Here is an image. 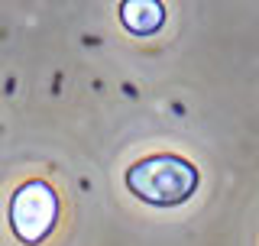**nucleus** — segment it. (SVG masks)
Instances as JSON below:
<instances>
[{
  "mask_svg": "<svg viewBox=\"0 0 259 246\" xmlns=\"http://www.w3.org/2000/svg\"><path fill=\"white\" fill-rule=\"evenodd\" d=\"M126 185L136 198L156 208H175L198 188V169L178 155H152L126 172Z\"/></svg>",
  "mask_w": 259,
  "mask_h": 246,
  "instance_id": "obj_1",
  "label": "nucleus"
},
{
  "mask_svg": "<svg viewBox=\"0 0 259 246\" xmlns=\"http://www.w3.org/2000/svg\"><path fill=\"white\" fill-rule=\"evenodd\" d=\"M59 198L46 182H29L10 201V227L23 243H39L55 227Z\"/></svg>",
  "mask_w": 259,
  "mask_h": 246,
  "instance_id": "obj_2",
  "label": "nucleus"
},
{
  "mask_svg": "<svg viewBox=\"0 0 259 246\" xmlns=\"http://www.w3.org/2000/svg\"><path fill=\"white\" fill-rule=\"evenodd\" d=\"M120 20H123L126 29L140 32V36H149V32H156L162 26L165 10H162V4H152V0H130L120 10Z\"/></svg>",
  "mask_w": 259,
  "mask_h": 246,
  "instance_id": "obj_3",
  "label": "nucleus"
}]
</instances>
